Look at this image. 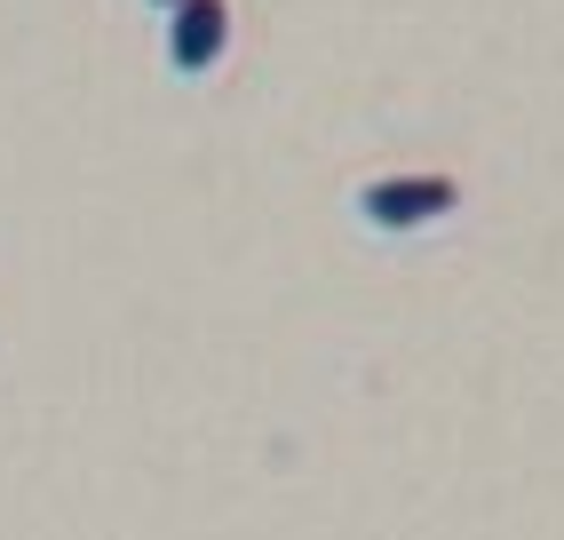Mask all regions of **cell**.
<instances>
[{"label":"cell","mask_w":564,"mask_h":540,"mask_svg":"<svg viewBox=\"0 0 564 540\" xmlns=\"http://www.w3.org/2000/svg\"><path fill=\"white\" fill-rule=\"evenodd\" d=\"M358 223L366 230H382V239H405V230H430L462 207V183L454 175H373L358 183Z\"/></svg>","instance_id":"6da1fadb"},{"label":"cell","mask_w":564,"mask_h":540,"mask_svg":"<svg viewBox=\"0 0 564 540\" xmlns=\"http://www.w3.org/2000/svg\"><path fill=\"white\" fill-rule=\"evenodd\" d=\"M223 48H231V0H183L167 17V72L199 80L223 64Z\"/></svg>","instance_id":"7a4b0ae2"},{"label":"cell","mask_w":564,"mask_h":540,"mask_svg":"<svg viewBox=\"0 0 564 540\" xmlns=\"http://www.w3.org/2000/svg\"><path fill=\"white\" fill-rule=\"evenodd\" d=\"M143 9H160V17H175V9H183V0H143Z\"/></svg>","instance_id":"3957f363"}]
</instances>
